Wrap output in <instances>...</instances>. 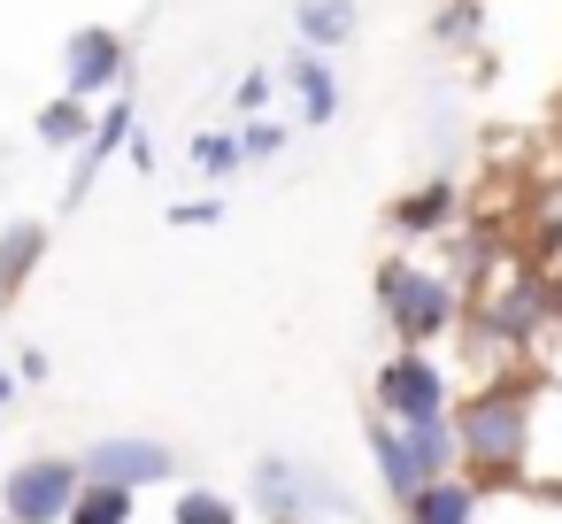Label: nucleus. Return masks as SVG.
Masks as SVG:
<instances>
[{
  "label": "nucleus",
  "mask_w": 562,
  "mask_h": 524,
  "mask_svg": "<svg viewBox=\"0 0 562 524\" xmlns=\"http://www.w3.org/2000/svg\"><path fill=\"white\" fill-rule=\"evenodd\" d=\"M454 447L462 462L493 486V478H516L524 455H531V386L524 378H493L477 386L462 409H454Z\"/></svg>",
  "instance_id": "obj_1"
},
{
  "label": "nucleus",
  "mask_w": 562,
  "mask_h": 524,
  "mask_svg": "<svg viewBox=\"0 0 562 524\" xmlns=\"http://www.w3.org/2000/svg\"><path fill=\"white\" fill-rule=\"evenodd\" d=\"M378 301H385V324H393L408 347L439 339V332L454 324V309H462L454 278H439V270H416L408 255H393V263L378 270Z\"/></svg>",
  "instance_id": "obj_2"
},
{
  "label": "nucleus",
  "mask_w": 562,
  "mask_h": 524,
  "mask_svg": "<svg viewBox=\"0 0 562 524\" xmlns=\"http://www.w3.org/2000/svg\"><path fill=\"white\" fill-rule=\"evenodd\" d=\"M78 493H86L78 486V462H63V455H32V462L9 470V486H0L9 524H70Z\"/></svg>",
  "instance_id": "obj_3"
},
{
  "label": "nucleus",
  "mask_w": 562,
  "mask_h": 524,
  "mask_svg": "<svg viewBox=\"0 0 562 524\" xmlns=\"http://www.w3.org/2000/svg\"><path fill=\"white\" fill-rule=\"evenodd\" d=\"M547 324H554V278H539V270H516V278L477 309V332H485L493 347H508V355L531 347Z\"/></svg>",
  "instance_id": "obj_4"
},
{
  "label": "nucleus",
  "mask_w": 562,
  "mask_h": 524,
  "mask_svg": "<svg viewBox=\"0 0 562 524\" xmlns=\"http://www.w3.org/2000/svg\"><path fill=\"white\" fill-rule=\"evenodd\" d=\"M378 409H385L393 424H431V416H447V370L424 363L416 347H401V355L378 370Z\"/></svg>",
  "instance_id": "obj_5"
},
{
  "label": "nucleus",
  "mask_w": 562,
  "mask_h": 524,
  "mask_svg": "<svg viewBox=\"0 0 562 524\" xmlns=\"http://www.w3.org/2000/svg\"><path fill=\"white\" fill-rule=\"evenodd\" d=\"M116 86H124V32H109V24H78L70 47H63V93L101 101V93H116Z\"/></svg>",
  "instance_id": "obj_6"
},
{
  "label": "nucleus",
  "mask_w": 562,
  "mask_h": 524,
  "mask_svg": "<svg viewBox=\"0 0 562 524\" xmlns=\"http://www.w3.org/2000/svg\"><path fill=\"white\" fill-rule=\"evenodd\" d=\"M178 455L155 447V439H101L86 455V478H116V486H147V478H170Z\"/></svg>",
  "instance_id": "obj_7"
},
{
  "label": "nucleus",
  "mask_w": 562,
  "mask_h": 524,
  "mask_svg": "<svg viewBox=\"0 0 562 524\" xmlns=\"http://www.w3.org/2000/svg\"><path fill=\"white\" fill-rule=\"evenodd\" d=\"M124 140H132V101L116 93V101H109V116L93 124V140L78 147V178H70V201H86V193H93V178L109 170V155H116Z\"/></svg>",
  "instance_id": "obj_8"
},
{
  "label": "nucleus",
  "mask_w": 562,
  "mask_h": 524,
  "mask_svg": "<svg viewBox=\"0 0 562 524\" xmlns=\"http://www.w3.org/2000/svg\"><path fill=\"white\" fill-rule=\"evenodd\" d=\"M454 209H462V186H454V178H424L416 193H401V201H393V224L424 239V232H447V224H454Z\"/></svg>",
  "instance_id": "obj_9"
},
{
  "label": "nucleus",
  "mask_w": 562,
  "mask_h": 524,
  "mask_svg": "<svg viewBox=\"0 0 562 524\" xmlns=\"http://www.w3.org/2000/svg\"><path fill=\"white\" fill-rule=\"evenodd\" d=\"M370 447H378V470H385V486H393V501H416L431 478H424V462H416V447H408V424H378L370 432Z\"/></svg>",
  "instance_id": "obj_10"
},
{
  "label": "nucleus",
  "mask_w": 562,
  "mask_h": 524,
  "mask_svg": "<svg viewBox=\"0 0 562 524\" xmlns=\"http://www.w3.org/2000/svg\"><path fill=\"white\" fill-rule=\"evenodd\" d=\"M408 524H477V486L470 478H431L416 501H401Z\"/></svg>",
  "instance_id": "obj_11"
},
{
  "label": "nucleus",
  "mask_w": 562,
  "mask_h": 524,
  "mask_svg": "<svg viewBox=\"0 0 562 524\" xmlns=\"http://www.w3.org/2000/svg\"><path fill=\"white\" fill-rule=\"evenodd\" d=\"M293 93H301V124H308V132L339 116V78H331V63H324L316 47L293 55Z\"/></svg>",
  "instance_id": "obj_12"
},
{
  "label": "nucleus",
  "mask_w": 562,
  "mask_h": 524,
  "mask_svg": "<svg viewBox=\"0 0 562 524\" xmlns=\"http://www.w3.org/2000/svg\"><path fill=\"white\" fill-rule=\"evenodd\" d=\"M93 124H101V116H93L78 93H63V101H47V109H40V124H32V132H40V147L70 155V147H86V140H93Z\"/></svg>",
  "instance_id": "obj_13"
},
{
  "label": "nucleus",
  "mask_w": 562,
  "mask_h": 524,
  "mask_svg": "<svg viewBox=\"0 0 562 524\" xmlns=\"http://www.w3.org/2000/svg\"><path fill=\"white\" fill-rule=\"evenodd\" d=\"M293 24H301V40H308L316 55H331V47L355 40V0H301Z\"/></svg>",
  "instance_id": "obj_14"
},
{
  "label": "nucleus",
  "mask_w": 562,
  "mask_h": 524,
  "mask_svg": "<svg viewBox=\"0 0 562 524\" xmlns=\"http://www.w3.org/2000/svg\"><path fill=\"white\" fill-rule=\"evenodd\" d=\"M47 255V224H9V232H0V293H16L24 278H32V263Z\"/></svg>",
  "instance_id": "obj_15"
},
{
  "label": "nucleus",
  "mask_w": 562,
  "mask_h": 524,
  "mask_svg": "<svg viewBox=\"0 0 562 524\" xmlns=\"http://www.w3.org/2000/svg\"><path fill=\"white\" fill-rule=\"evenodd\" d=\"M132 493L139 486H116V478H93L70 509V524H132Z\"/></svg>",
  "instance_id": "obj_16"
},
{
  "label": "nucleus",
  "mask_w": 562,
  "mask_h": 524,
  "mask_svg": "<svg viewBox=\"0 0 562 524\" xmlns=\"http://www.w3.org/2000/svg\"><path fill=\"white\" fill-rule=\"evenodd\" d=\"M239 163H247V140L239 132H201L193 140V170L201 178H239Z\"/></svg>",
  "instance_id": "obj_17"
},
{
  "label": "nucleus",
  "mask_w": 562,
  "mask_h": 524,
  "mask_svg": "<svg viewBox=\"0 0 562 524\" xmlns=\"http://www.w3.org/2000/svg\"><path fill=\"white\" fill-rule=\"evenodd\" d=\"M431 40L439 47H477L485 40V9H477V0H447V9L431 16Z\"/></svg>",
  "instance_id": "obj_18"
},
{
  "label": "nucleus",
  "mask_w": 562,
  "mask_h": 524,
  "mask_svg": "<svg viewBox=\"0 0 562 524\" xmlns=\"http://www.w3.org/2000/svg\"><path fill=\"white\" fill-rule=\"evenodd\" d=\"M178 524H239V501H224V493H209V486H193L178 509H170Z\"/></svg>",
  "instance_id": "obj_19"
},
{
  "label": "nucleus",
  "mask_w": 562,
  "mask_h": 524,
  "mask_svg": "<svg viewBox=\"0 0 562 524\" xmlns=\"http://www.w3.org/2000/svg\"><path fill=\"white\" fill-rule=\"evenodd\" d=\"M239 140H247V163H262V155H278V147H285V124H270V116H247V132H239Z\"/></svg>",
  "instance_id": "obj_20"
},
{
  "label": "nucleus",
  "mask_w": 562,
  "mask_h": 524,
  "mask_svg": "<svg viewBox=\"0 0 562 524\" xmlns=\"http://www.w3.org/2000/svg\"><path fill=\"white\" fill-rule=\"evenodd\" d=\"M216 216H224V193H201V201H178V209H170L178 232H201V224H216Z\"/></svg>",
  "instance_id": "obj_21"
},
{
  "label": "nucleus",
  "mask_w": 562,
  "mask_h": 524,
  "mask_svg": "<svg viewBox=\"0 0 562 524\" xmlns=\"http://www.w3.org/2000/svg\"><path fill=\"white\" fill-rule=\"evenodd\" d=\"M262 101H270V78H262V70H255V78H239V109H247V116H255V109H262Z\"/></svg>",
  "instance_id": "obj_22"
},
{
  "label": "nucleus",
  "mask_w": 562,
  "mask_h": 524,
  "mask_svg": "<svg viewBox=\"0 0 562 524\" xmlns=\"http://www.w3.org/2000/svg\"><path fill=\"white\" fill-rule=\"evenodd\" d=\"M16 378H24V386H47V355H40V347H24V363H16Z\"/></svg>",
  "instance_id": "obj_23"
},
{
  "label": "nucleus",
  "mask_w": 562,
  "mask_h": 524,
  "mask_svg": "<svg viewBox=\"0 0 562 524\" xmlns=\"http://www.w3.org/2000/svg\"><path fill=\"white\" fill-rule=\"evenodd\" d=\"M16 386H24V378H9V370H0V401H16Z\"/></svg>",
  "instance_id": "obj_24"
},
{
  "label": "nucleus",
  "mask_w": 562,
  "mask_h": 524,
  "mask_svg": "<svg viewBox=\"0 0 562 524\" xmlns=\"http://www.w3.org/2000/svg\"><path fill=\"white\" fill-rule=\"evenodd\" d=\"M554 324H562V278H554Z\"/></svg>",
  "instance_id": "obj_25"
}]
</instances>
